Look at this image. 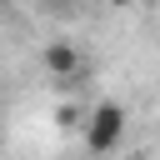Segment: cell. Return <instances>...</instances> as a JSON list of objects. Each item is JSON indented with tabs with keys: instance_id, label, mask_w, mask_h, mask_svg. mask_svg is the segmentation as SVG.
<instances>
[{
	"instance_id": "1",
	"label": "cell",
	"mask_w": 160,
	"mask_h": 160,
	"mask_svg": "<svg viewBox=\"0 0 160 160\" xmlns=\"http://www.w3.org/2000/svg\"><path fill=\"white\" fill-rule=\"evenodd\" d=\"M120 140H125V105L120 100H100L85 115V145L95 155H110V150H120Z\"/></svg>"
},
{
	"instance_id": "2",
	"label": "cell",
	"mask_w": 160,
	"mask_h": 160,
	"mask_svg": "<svg viewBox=\"0 0 160 160\" xmlns=\"http://www.w3.org/2000/svg\"><path fill=\"white\" fill-rule=\"evenodd\" d=\"M40 65H45L55 80H70V75H80V70H85L80 45H70V40H50V45L40 50Z\"/></svg>"
}]
</instances>
